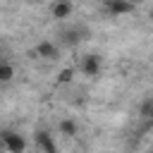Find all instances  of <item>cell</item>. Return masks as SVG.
<instances>
[{
  "mask_svg": "<svg viewBox=\"0 0 153 153\" xmlns=\"http://www.w3.org/2000/svg\"><path fill=\"white\" fill-rule=\"evenodd\" d=\"M72 12H74L72 0H55V2L50 5V14H53L55 19H67Z\"/></svg>",
  "mask_w": 153,
  "mask_h": 153,
  "instance_id": "obj_3",
  "label": "cell"
},
{
  "mask_svg": "<svg viewBox=\"0 0 153 153\" xmlns=\"http://www.w3.org/2000/svg\"><path fill=\"white\" fill-rule=\"evenodd\" d=\"M12 76H14V67H12L10 62L0 60V84H10Z\"/></svg>",
  "mask_w": 153,
  "mask_h": 153,
  "instance_id": "obj_8",
  "label": "cell"
},
{
  "mask_svg": "<svg viewBox=\"0 0 153 153\" xmlns=\"http://www.w3.org/2000/svg\"><path fill=\"white\" fill-rule=\"evenodd\" d=\"M36 146L43 153H57V146L53 141V134H48V131H36Z\"/></svg>",
  "mask_w": 153,
  "mask_h": 153,
  "instance_id": "obj_6",
  "label": "cell"
},
{
  "mask_svg": "<svg viewBox=\"0 0 153 153\" xmlns=\"http://www.w3.org/2000/svg\"><path fill=\"white\" fill-rule=\"evenodd\" d=\"M79 69H81L86 76H98L100 69H103V57H100V55H84Z\"/></svg>",
  "mask_w": 153,
  "mask_h": 153,
  "instance_id": "obj_2",
  "label": "cell"
},
{
  "mask_svg": "<svg viewBox=\"0 0 153 153\" xmlns=\"http://www.w3.org/2000/svg\"><path fill=\"white\" fill-rule=\"evenodd\" d=\"M141 115H143V117H153V96H148V98L141 103Z\"/></svg>",
  "mask_w": 153,
  "mask_h": 153,
  "instance_id": "obj_11",
  "label": "cell"
},
{
  "mask_svg": "<svg viewBox=\"0 0 153 153\" xmlns=\"http://www.w3.org/2000/svg\"><path fill=\"white\" fill-rule=\"evenodd\" d=\"M36 55L43 57V60H55V57H60V48L55 43H50V41H41L36 45Z\"/></svg>",
  "mask_w": 153,
  "mask_h": 153,
  "instance_id": "obj_5",
  "label": "cell"
},
{
  "mask_svg": "<svg viewBox=\"0 0 153 153\" xmlns=\"http://www.w3.org/2000/svg\"><path fill=\"white\" fill-rule=\"evenodd\" d=\"M151 19H153V12H151Z\"/></svg>",
  "mask_w": 153,
  "mask_h": 153,
  "instance_id": "obj_12",
  "label": "cell"
},
{
  "mask_svg": "<svg viewBox=\"0 0 153 153\" xmlns=\"http://www.w3.org/2000/svg\"><path fill=\"white\" fill-rule=\"evenodd\" d=\"M0 143L7 153H24L26 151V139L17 131H10V129L0 131Z\"/></svg>",
  "mask_w": 153,
  "mask_h": 153,
  "instance_id": "obj_1",
  "label": "cell"
},
{
  "mask_svg": "<svg viewBox=\"0 0 153 153\" xmlns=\"http://www.w3.org/2000/svg\"><path fill=\"white\" fill-rule=\"evenodd\" d=\"M74 79V69L72 67H67V69H62L60 74H57V84H69Z\"/></svg>",
  "mask_w": 153,
  "mask_h": 153,
  "instance_id": "obj_10",
  "label": "cell"
},
{
  "mask_svg": "<svg viewBox=\"0 0 153 153\" xmlns=\"http://www.w3.org/2000/svg\"><path fill=\"white\" fill-rule=\"evenodd\" d=\"M76 129H79V127H76V122H74V120H62V122L57 124V131H60L62 136H74V134H76Z\"/></svg>",
  "mask_w": 153,
  "mask_h": 153,
  "instance_id": "obj_7",
  "label": "cell"
},
{
  "mask_svg": "<svg viewBox=\"0 0 153 153\" xmlns=\"http://www.w3.org/2000/svg\"><path fill=\"white\" fill-rule=\"evenodd\" d=\"M62 38L67 45H74L81 41V29H67V31H62Z\"/></svg>",
  "mask_w": 153,
  "mask_h": 153,
  "instance_id": "obj_9",
  "label": "cell"
},
{
  "mask_svg": "<svg viewBox=\"0 0 153 153\" xmlns=\"http://www.w3.org/2000/svg\"><path fill=\"white\" fill-rule=\"evenodd\" d=\"M105 10L115 17L117 14H129L134 10V2L131 0H105Z\"/></svg>",
  "mask_w": 153,
  "mask_h": 153,
  "instance_id": "obj_4",
  "label": "cell"
}]
</instances>
